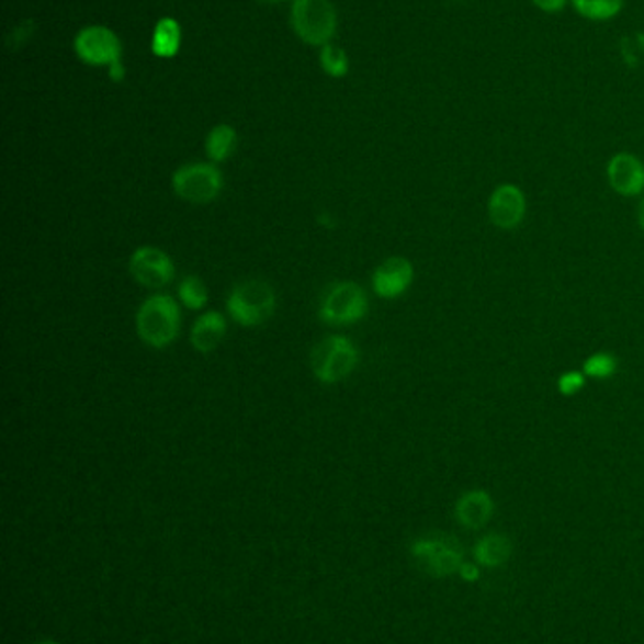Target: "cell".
<instances>
[{"instance_id":"7402d4cb","label":"cell","mask_w":644,"mask_h":644,"mask_svg":"<svg viewBox=\"0 0 644 644\" xmlns=\"http://www.w3.org/2000/svg\"><path fill=\"white\" fill-rule=\"evenodd\" d=\"M586 386V374L583 371H569V373H563L557 381V389L560 394L565 397H573L577 395L583 387Z\"/></svg>"},{"instance_id":"8fae6325","label":"cell","mask_w":644,"mask_h":644,"mask_svg":"<svg viewBox=\"0 0 644 644\" xmlns=\"http://www.w3.org/2000/svg\"><path fill=\"white\" fill-rule=\"evenodd\" d=\"M607 182L622 197H639L644 191V163L633 154L620 151L607 163Z\"/></svg>"},{"instance_id":"4fadbf2b","label":"cell","mask_w":644,"mask_h":644,"mask_svg":"<svg viewBox=\"0 0 644 644\" xmlns=\"http://www.w3.org/2000/svg\"><path fill=\"white\" fill-rule=\"evenodd\" d=\"M496 512V501L486 489H468L455 501L454 515L460 526L471 531L486 528Z\"/></svg>"},{"instance_id":"30bf717a","label":"cell","mask_w":644,"mask_h":644,"mask_svg":"<svg viewBox=\"0 0 644 644\" xmlns=\"http://www.w3.org/2000/svg\"><path fill=\"white\" fill-rule=\"evenodd\" d=\"M129 271L136 284L148 290H161L174 279L172 259L154 246H143L131 256Z\"/></svg>"},{"instance_id":"e0dca14e","label":"cell","mask_w":644,"mask_h":644,"mask_svg":"<svg viewBox=\"0 0 644 644\" xmlns=\"http://www.w3.org/2000/svg\"><path fill=\"white\" fill-rule=\"evenodd\" d=\"M580 18L596 23L614 20L624 10V0H570Z\"/></svg>"},{"instance_id":"ac0fdd59","label":"cell","mask_w":644,"mask_h":644,"mask_svg":"<svg viewBox=\"0 0 644 644\" xmlns=\"http://www.w3.org/2000/svg\"><path fill=\"white\" fill-rule=\"evenodd\" d=\"M235 149H237V133H235L231 125H217L208 133L206 154H208L212 161L222 163V161L233 156Z\"/></svg>"},{"instance_id":"8992f818","label":"cell","mask_w":644,"mask_h":644,"mask_svg":"<svg viewBox=\"0 0 644 644\" xmlns=\"http://www.w3.org/2000/svg\"><path fill=\"white\" fill-rule=\"evenodd\" d=\"M369 313V298L360 284L337 282L332 284L319 305V319L329 326H348L365 318Z\"/></svg>"},{"instance_id":"5bb4252c","label":"cell","mask_w":644,"mask_h":644,"mask_svg":"<svg viewBox=\"0 0 644 644\" xmlns=\"http://www.w3.org/2000/svg\"><path fill=\"white\" fill-rule=\"evenodd\" d=\"M227 335V324L222 313H206L193 324L191 329V347L197 352L208 353L219 347V342Z\"/></svg>"},{"instance_id":"484cf974","label":"cell","mask_w":644,"mask_h":644,"mask_svg":"<svg viewBox=\"0 0 644 644\" xmlns=\"http://www.w3.org/2000/svg\"><path fill=\"white\" fill-rule=\"evenodd\" d=\"M109 75L114 82H122L123 78H125V68H123L122 59L116 63H112L109 67Z\"/></svg>"},{"instance_id":"d6986e66","label":"cell","mask_w":644,"mask_h":644,"mask_svg":"<svg viewBox=\"0 0 644 644\" xmlns=\"http://www.w3.org/2000/svg\"><path fill=\"white\" fill-rule=\"evenodd\" d=\"M178 295L190 310H201L208 303V290L197 276H185L178 285Z\"/></svg>"},{"instance_id":"5b68a950","label":"cell","mask_w":644,"mask_h":644,"mask_svg":"<svg viewBox=\"0 0 644 644\" xmlns=\"http://www.w3.org/2000/svg\"><path fill=\"white\" fill-rule=\"evenodd\" d=\"M292 25L301 41L310 46H326L337 31V10L331 0H295Z\"/></svg>"},{"instance_id":"3957f363","label":"cell","mask_w":644,"mask_h":644,"mask_svg":"<svg viewBox=\"0 0 644 644\" xmlns=\"http://www.w3.org/2000/svg\"><path fill=\"white\" fill-rule=\"evenodd\" d=\"M276 310V292L269 282L251 279L233 287L227 297V313L242 327H256L272 318Z\"/></svg>"},{"instance_id":"83f0119b","label":"cell","mask_w":644,"mask_h":644,"mask_svg":"<svg viewBox=\"0 0 644 644\" xmlns=\"http://www.w3.org/2000/svg\"><path fill=\"white\" fill-rule=\"evenodd\" d=\"M261 4H280V2H285V0H258Z\"/></svg>"},{"instance_id":"9a60e30c","label":"cell","mask_w":644,"mask_h":644,"mask_svg":"<svg viewBox=\"0 0 644 644\" xmlns=\"http://www.w3.org/2000/svg\"><path fill=\"white\" fill-rule=\"evenodd\" d=\"M512 556V543L507 535L502 533H488L481 536L473 546V557L481 567L486 569H497L505 563L509 562Z\"/></svg>"},{"instance_id":"d4e9b609","label":"cell","mask_w":644,"mask_h":644,"mask_svg":"<svg viewBox=\"0 0 644 644\" xmlns=\"http://www.w3.org/2000/svg\"><path fill=\"white\" fill-rule=\"evenodd\" d=\"M33 34V21H25L21 23L20 27L14 31V48H20L23 42L27 41L29 36Z\"/></svg>"},{"instance_id":"7c38bea8","label":"cell","mask_w":644,"mask_h":644,"mask_svg":"<svg viewBox=\"0 0 644 644\" xmlns=\"http://www.w3.org/2000/svg\"><path fill=\"white\" fill-rule=\"evenodd\" d=\"M414 267L407 258H389L374 271L373 290L382 298H399L413 285Z\"/></svg>"},{"instance_id":"44dd1931","label":"cell","mask_w":644,"mask_h":644,"mask_svg":"<svg viewBox=\"0 0 644 644\" xmlns=\"http://www.w3.org/2000/svg\"><path fill=\"white\" fill-rule=\"evenodd\" d=\"M319 61H321V67H324L327 75L332 76V78H342V76L347 75L348 67H350L348 55L339 46H332V44L321 46Z\"/></svg>"},{"instance_id":"7a4b0ae2","label":"cell","mask_w":644,"mask_h":644,"mask_svg":"<svg viewBox=\"0 0 644 644\" xmlns=\"http://www.w3.org/2000/svg\"><path fill=\"white\" fill-rule=\"evenodd\" d=\"M410 556L423 573L434 578L457 575L465 562V552L455 536L447 533H431L420 536L410 544Z\"/></svg>"},{"instance_id":"6da1fadb","label":"cell","mask_w":644,"mask_h":644,"mask_svg":"<svg viewBox=\"0 0 644 644\" xmlns=\"http://www.w3.org/2000/svg\"><path fill=\"white\" fill-rule=\"evenodd\" d=\"M136 332L148 347L167 348L180 332V308L170 295L157 293L146 298L136 313Z\"/></svg>"},{"instance_id":"4316f807","label":"cell","mask_w":644,"mask_h":644,"mask_svg":"<svg viewBox=\"0 0 644 644\" xmlns=\"http://www.w3.org/2000/svg\"><path fill=\"white\" fill-rule=\"evenodd\" d=\"M637 219H639V227H641V229H643V233H644V197H643V201H641V204H639Z\"/></svg>"},{"instance_id":"ffe728a7","label":"cell","mask_w":644,"mask_h":644,"mask_svg":"<svg viewBox=\"0 0 644 644\" xmlns=\"http://www.w3.org/2000/svg\"><path fill=\"white\" fill-rule=\"evenodd\" d=\"M618 361L612 353L597 352L591 353L588 360L584 361L583 373L588 379L596 381H607L617 374Z\"/></svg>"},{"instance_id":"9c48e42d","label":"cell","mask_w":644,"mask_h":644,"mask_svg":"<svg viewBox=\"0 0 644 644\" xmlns=\"http://www.w3.org/2000/svg\"><path fill=\"white\" fill-rule=\"evenodd\" d=\"M528 214V199L520 185L499 183L488 199V217L492 225L501 231H512L520 227Z\"/></svg>"},{"instance_id":"cb8c5ba5","label":"cell","mask_w":644,"mask_h":644,"mask_svg":"<svg viewBox=\"0 0 644 644\" xmlns=\"http://www.w3.org/2000/svg\"><path fill=\"white\" fill-rule=\"evenodd\" d=\"M481 565L478 563H468L463 562L462 569H460V577L465 580V583H476L478 578H481V569H478Z\"/></svg>"},{"instance_id":"603a6c76","label":"cell","mask_w":644,"mask_h":644,"mask_svg":"<svg viewBox=\"0 0 644 644\" xmlns=\"http://www.w3.org/2000/svg\"><path fill=\"white\" fill-rule=\"evenodd\" d=\"M531 2H533V7L539 8L544 14H560L570 0H531Z\"/></svg>"},{"instance_id":"277c9868","label":"cell","mask_w":644,"mask_h":644,"mask_svg":"<svg viewBox=\"0 0 644 644\" xmlns=\"http://www.w3.org/2000/svg\"><path fill=\"white\" fill-rule=\"evenodd\" d=\"M358 348L353 347L352 340L342 335H332L321 340L310 355L314 376L324 384H335L348 379L358 366Z\"/></svg>"},{"instance_id":"2e32d148","label":"cell","mask_w":644,"mask_h":644,"mask_svg":"<svg viewBox=\"0 0 644 644\" xmlns=\"http://www.w3.org/2000/svg\"><path fill=\"white\" fill-rule=\"evenodd\" d=\"M182 44V27L177 20L163 18L157 21L156 31L151 36V52L161 59H170L178 54Z\"/></svg>"},{"instance_id":"52a82bcc","label":"cell","mask_w":644,"mask_h":644,"mask_svg":"<svg viewBox=\"0 0 644 644\" xmlns=\"http://www.w3.org/2000/svg\"><path fill=\"white\" fill-rule=\"evenodd\" d=\"M172 188L178 197L188 203H212L222 193L224 177L211 163L185 165L174 172Z\"/></svg>"},{"instance_id":"ba28073f","label":"cell","mask_w":644,"mask_h":644,"mask_svg":"<svg viewBox=\"0 0 644 644\" xmlns=\"http://www.w3.org/2000/svg\"><path fill=\"white\" fill-rule=\"evenodd\" d=\"M75 49L91 67H110L122 59V42L117 34L101 25L82 29L76 36Z\"/></svg>"}]
</instances>
